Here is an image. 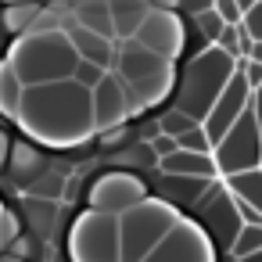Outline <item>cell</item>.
I'll use <instances>...</instances> for the list:
<instances>
[{
    "instance_id": "4fadbf2b",
    "label": "cell",
    "mask_w": 262,
    "mask_h": 262,
    "mask_svg": "<svg viewBox=\"0 0 262 262\" xmlns=\"http://www.w3.org/2000/svg\"><path fill=\"white\" fill-rule=\"evenodd\" d=\"M61 29H65V36H69V43L76 47V54L83 58V61H94V65H101V69H112V54H115V40H108V36H101V33H94V29H83L79 22H61Z\"/></svg>"
},
{
    "instance_id": "603a6c76",
    "label": "cell",
    "mask_w": 262,
    "mask_h": 262,
    "mask_svg": "<svg viewBox=\"0 0 262 262\" xmlns=\"http://www.w3.org/2000/svg\"><path fill=\"white\" fill-rule=\"evenodd\" d=\"M251 4H258V0H237V8L244 11V8H251Z\"/></svg>"
},
{
    "instance_id": "d6986e66",
    "label": "cell",
    "mask_w": 262,
    "mask_h": 262,
    "mask_svg": "<svg viewBox=\"0 0 262 262\" xmlns=\"http://www.w3.org/2000/svg\"><path fill=\"white\" fill-rule=\"evenodd\" d=\"M172 140H176V147H187V151H212V144H208V137H205V129H201V122L187 126V129H183V133H176Z\"/></svg>"
},
{
    "instance_id": "9a60e30c",
    "label": "cell",
    "mask_w": 262,
    "mask_h": 262,
    "mask_svg": "<svg viewBox=\"0 0 262 262\" xmlns=\"http://www.w3.org/2000/svg\"><path fill=\"white\" fill-rule=\"evenodd\" d=\"M155 169L158 172H180V176H201V180L219 176L215 162H212V151H187V147H172L169 155H162L155 162Z\"/></svg>"
},
{
    "instance_id": "3957f363",
    "label": "cell",
    "mask_w": 262,
    "mask_h": 262,
    "mask_svg": "<svg viewBox=\"0 0 262 262\" xmlns=\"http://www.w3.org/2000/svg\"><path fill=\"white\" fill-rule=\"evenodd\" d=\"M79 54L69 43L61 22L51 26H33L29 33L15 36L8 47V65L15 69L22 86H36V83H51V79H69L76 69Z\"/></svg>"
},
{
    "instance_id": "8fae6325",
    "label": "cell",
    "mask_w": 262,
    "mask_h": 262,
    "mask_svg": "<svg viewBox=\"0 0 262 262\" xmlns=\"http://www.w3.org/2000/svg\"><path fill=\"white\" fill-rule=\"evenodd\" d=\"M90 115H94V133L119 126L129 119V101H126V83L108 69L94 86H90Z\"/></svg>"
},
{
    "instance_id": "30bf717a",
    "label": "cell",
    "mask_w": 262,
    "mask_h": 262,
    "mask_svg": "<svg viewBox=\"0 0 262 262\" xmlns=\"http://www.w3.org/2000/svg\"><path fill=\"white\" fill-rule=\"evenodd\" d=\"M137 43H144L147 51H155L158 58L165 61H176L180 47H183V18L176 11H162V8H151L140 22V29L133 33Z\"/></svg>"
},
{
    "instance_id": "7c38bea8",
    "label": "cell",
    "mask_w": 262,
    "mask_h": 262,
    "mask_svg": "<svg viewBox=\"0 0 262 262\" xmlns=\"http://www.w3.org/2000/svg\"><path fill=\"white\" fill-rule=\"evenodd\" d=\"M172 61L158 58L155 51H147L144 43H137L133 36L129 40H115V54H112V72L122 79V83H133V79H147L162 69H169Z\"/></svg>"
},
{
    "instance_id": "6da1fadb",
    "label": "cell",
    "mask_w": 262,
    "mask_h": 262,
    "mask_svg": "<svg viewBox=\"0 0 262 262\" xmlns=\"http://www.w3.org/2000/svg\"><path fill=\"white\" fill-rule=\"evenodd\" d=\"M15 122L43 140V144H76L94 133V115H90V90L83 83L69 79H51L36 86H22Z\"/></svg>"
},
{
    "instance_id": "5b68a950",
    "label": "cell",
    "mask_w": 262,
    "mask_h": 262,
    "mask_svg": "<svg viewBox=\"0 0 262 262\" xmlns=\"http://www.w3.org/2000/svg\"><path fill=\"white\" fill-rule=\"evenodd\" d=\"M258 90L248 97L244 112L226 126V133L212 144V162H215V172L219 176H230V172H241V169H251L258 165Z\"/></svg>"
},
{
    "instance_id": "ac0fdd59",
    "label": "cell",
    "mask_w": 262,
    "mask_h": 262,
    "mask_svg": "<svg viewBox=\"0 0 262 262\" xmlns=\"http://www.w3.org/2000/svg\"><path fill=\"white\" fill-rule=\"evenodd\" d=\"M18 97H22V83L15 76V69L8 65V58L0 61V112L4 115H15L18 112Z\"/></svg>"
},
{
    "instance_id": "ba28073f",
    "label": "cell",
    "mask_w": 262,
    "mask_h": 262,
    "mask_svg": "<svg viewBox=\"0 0 262 262\" xmlns=\"http://www.w3.org/2000/svg\"><path fill=\"white\" fill-rule=\"evenodd\" d=\"M144 198H147V187H144V180H140L137 172H129V169H108V172H101V176L90 183V194H86L90 208L112 212V215H119L122 208H129V205H137V201H144Z\"/></svg>"
},
{
    "instance_id": "ffe728a7",
    "label": "cell",
    "mask_w": 262,
    "mask_h": 262,
    "mask_svg": "<svg viewBox=\"0 0 262 262\" xmlns=\"http://www.w3.org/2000/svg\"><path fill=\"white\" fill-rule=\"evenodd\" d=\"M147 8H162V11H176V15H194L201 8H212V0H147Z\"/></svg>"
},
{
    "instance_id": "7a4b0ae2",
    "label": "cell",
    "mask_w": 262,
    "mask_h": 262,
    "mask_svg": "<svg viewBox=\"0 0 262 262\" xmlns=\"http://www.w3.org/2000/svg\"><path fill=\"white\" fill-rule=\"evenodd\" d=\"M233 69H237V58L230 51H223L219 43H205V47H198V51L172 61L169 90L155 108H176V112L201 122L208 104L223 90V83L233 76Z\"/></svg>"
},
{
    "instance_id": "8992f818",
    "label": "cell",
    "mask_w": 262,
    "mask_h": 262,
    "mask_svg": "<svg viewBox=\"0 0 262 262\" xmlns=\"http://www.w3.org/2000/svg\"><path fill=\"white\" fill-rule=\"evenodd\" d=\"M72 262H119V233L112 212H83L69 233Z\"/></svg>"
},
{
    "instance_id": "e0dca14e",
    "label": "cell",
    "mask_w": 262,
    "mask_h": 262,
    "mask_svg": "<svg viewBox=\"0 0 262 262\" xmlns=\"http://www.w3.org/2000/svg\"><path fill=\"white\" fill-rule=\"evenodd\" d=\"M72 22H79L83 29H94L108 40H115V29H112V15H108V0H76L72 8Z\"/></svg>"
},
{
    "instance_id": "277c9868",
    "label": "cell",
    "mask_w": 262,
    "mask_h": 262,
    "mask_svg": "<svg viewBox=\"0 0 262 262\" xmlns=\"http://www.w3.org/2000/svg\"><path fill=\"white\" fill-rule=\"evenodd\" d=\"M176 223V212L162 201H137L115 215V233H119V262H140Z\"/></svg>"
},
{
    "instance_id": "44dd1931",
    "label": "cell",
    "mask_w": 262,
    "mask_h": 262,
    "mask_svg": "<svg viewBox=\"0 0 262 262\" xmlns=\"http://www.w3.org/2000/svg\"><path fill=\"white\" fill-rule=\"evenodd\" d=\"M104 72H108V69H101V65H94V61H83V58H79V61H76V69H72V79H76V83H83V86L90 90Z\"/></svg>"
},
{
    "instance_id": "9c48e42d",
    "label": "cell",
    "mask_w": 262,
    "mask_h": 262,
    "mask_svg": "<svg viewBox=\"0 0 262 262\" xmlns=\"http://www.w3.org/2000/svg\"><path fill=\"white\" fill-rule=\"evenodd\" d=\"M251 94H255V90H251V83H248V76H244V69H241V61H237L233 76L223 83V90L215 94V101L208 104V112H205V119H201V129H205L208 144H215V140L226 133V126L244 112V104H248Z\"/></svg>"
},
{
    "instance_id": "7402d4cb",
    "label": "cell",
    "mask_w": 262,
    "mask_h": 262,
    "mask_svg": "<svg viewBox=\"0 0 262 262\" xmlns=\"http://www.w3.org/2000/svg\"><path fill=\"white\" fill-rule=\"evenodd\" d=\"M11 237H15V219L8 215V208H0V251L8 248Z\"/></svg>"
},
{
    "instance_id": "2e32d148",
    "label": "cell",
    "mask_w": 262,
    "mask_h": 262,
    "mask_svg": "<svg viewBox=\"0 0 262 262\" xmlns=\"http://www.w3.org/2000/svg\"><path fill=\"white\" fill-rule=\"evenodd\" d=\"M147 0H108V15H112V29H115V40H129L144 15H147Z\"/></svg>"
},
{
    "instance_id": "52a82bcc",
    "label": "cell",
    "mask_w": 262,
    "mask_h": 262,
    "mask_svg": "<svg viewBox=\"0 0 262 262\" xmlns=\"http://www.w3.org/2000/svg\"><path fill=\"white\" fill-rule=\"evenodd\" d=\"M140 262H215V255H212V244L205 241V233L190 219L176 215V223L165 230V237Z\"/></svg>"
},
{
    "instance_id": "5bb4252c",
    "label": "cell",
    "mask_w": 262,
    "mask_h": 262,
    "mask_svg": "<svg viewBox=\"0 0 262 262\" xmlns=\"http://www.w3.org/2000/svg\"><path fill=\"white\" fill-rule=\"evenodd\" d=\"M223 187L233 194V201H237L244 219H258V208H262V169L258 165L223 176Z\"/></svg>"
}]
</instances>
